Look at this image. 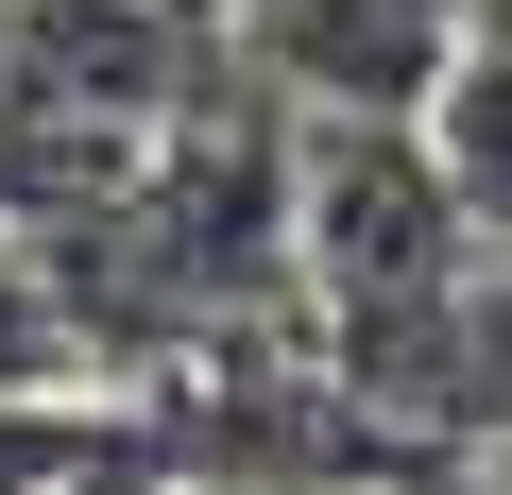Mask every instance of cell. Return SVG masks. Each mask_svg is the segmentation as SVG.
I'll list each match as a JSON object with an SVG mask.
<instances>
[{
  "label": "cell",
  "instance_id": "6da1fadb",
  "mask_svg": "<svg viewBox=\"0 0 512 495\" xmlns=\"http://www.w3.org/2000/svg\"><path fill=\"white\" fill-rule=\"evenodd\" d=\"M291 257H308L325 342H359V325H427V308H461L495 239H478V205H461V171H444L427 120H308Z\"/></svg>",
  "mask_w": 512,
  "mask_h": 495
},
{
  "label": "cell",
  "instance_id": "7a4b0ae2",
  "mask_svg": "<svg viewBox=\"0 0 512 495\" xmlns=\"http://www.w3.org/2000/svg\"><path fill=\"white\" fill-rule=\"evenodd\" d=\"M205 86H222L205 69V0H18L0 18V120L154 154Z\"/></svg>",
  "mask_w": 512,
  "mask_h": 495
},
{
  "label": "cell",
  "instance_id": "3957f363",
  "mask_svg": "<svg viewBox=\"0 0 512 495\" xmlns=\"http://www.w3.org/2000/svg\"><path fill=\"white\" fill-rule=\"evenodd\" d=\"M478 35H495L478 0H256L239 18V52L274 69L308 120H427Z\"/></svg>",
  "mask_w": 512,
  "mask_h": 495
},
{
  "label": "cell",
  "instance_id": "277c9868",
  "mask_svg": "<svg viewBox=\"0 0 512 495\" xmlns=\"http://www.w3.org/2000/svg\"><path fill=\"white\" fill-rule=\"evenodd\" d=\"M120 478H171L154 410H120V393H0V495H120Z\"/></svg>",
  "mask_w": 512,
  "mask_h": 495
}]
</instances>
